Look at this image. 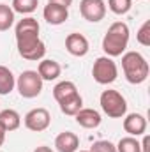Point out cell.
Wrapping results in <instances>:
<instances>
[{
  "mask_svg": "<svg viewBox=\"0 0 150 152\" xmlns=\"http://www.w3.org/2000/svg\"><path fill=\"white\" fill-rule=\"evenodd\" d=\"M122 69L129 83L140 85L149 78V62L138 51H127L122 55Z\"/></svg>",
  "mask_w": 150,
  "mask_h": 152,
  "instance_id": "3957f363",
  "label": "cell"
},
{
  "mask_svg": "<svg viewBox=\"0 0 150 152\" xmlns=\"http://www.w3.org/2000/svg\"><path fill=\"white\" fill-rule=\"evenodd\" d=\"M136 41H138L141 46H150V20H147V21L140 27V30H138V34H136Z\"/></svg>",
  "mask_w": 150,
  "mask_h": 152,
  "instance_id": "603a6c76",
  "label": "cell"
},
{
  "mask_svg": "<svg viewBox=\"0 0 150 152\" xmlns=\"http://www.w3.org/2000/svg\"><path fill=\"white\" fill-rule=\"evenodd\" d=\"M140 145H141V152H149V136H145Z\"/></svg>",
  "mask_w": 150,
  "mask_h": 152,
  "instance_id": "484cf974",
  "label": "cell"
},
{
  "mask_svg": "<svg viewBox=\"0 0 150 152\" xmlns=\"http://www.w3.org/2000/svg\"><path fill=\"white\" fill-rule=\"evenodd\" d=\"M99 104L103 112L111 118H122L127 113V101L118 90H104L99 97Z\"/></svg>",
  "mask_w": 150,
  "mask_h": 152,
  "instance_id": "277c9868",
  "label": "cell"
},
{
  "mask_svg": "<svg viewBox=\"0 0 150 152\" xmlns=\"http://www.w3.org/2000/svg\"><path fill=\"white\" fill-rule=\"evenodd\" d=\"M0 124L5 131H16L20 126H21V117L16 110H2L0 112Z\"/></svg>",
  "mask_w": 150,
  "mask_h": 152,
  "instance_id": "9a60e30c",
  "label": "cell"
},
{
  "mask_svg": "<svg viewBox=\"0 0 150 152\" xmlns=\"http://www.w3.org/2000/svg\"><path fill=\"white\" fill-rule=\"evenodd\" d=\"M124 131L129 133V136H140L147 131V118L141 113H129L124 115Z\"/></svg>",
  "mask_w": 150,
  "mask_h": 152,
  "instance_id": "30bf717a",
  "label": "cell"
},
{
  "mask_svg": "<svg viewBox=\"0 0 150 152\" xmlns=\"http://www.w3.org/2000/svg\"><path fill=\"white\" fill-rule=\"evenodd\" d=\"M14 23V11L7 4H0V32H5Z\"/></svg>",
  "mask_w": 150,
  "mask_h": 152,
  "instance_id": "d6986e66",
  "label": "cell"
},
{
  "mask_svg": "<svg viewBox=\"0 0 150 152\" xmlns=\"http://www.w3.org/2000/svg\"><path fill=\"white\" fill-rule=\"evenodd\" d=\"M74 118H76V122L81 127H85V129H95V127L101 126V120H103L101 113L97 110H94V108H81L74 115Z\"/></svg>",
  "mask_w": 150,
  "mask_h": 152,
  "instance_id": "7c38bea8",
  "label": "cell"
},
{
  "mask_svg": "<svg viewBox=\"0 0 150 152\" xmlns=\"http://www.w3.org/2000/svg\"><path fill=\"white\" fill-rule=\"evenodd\" d=\"M79 14L87 21L97 23L106 16V2L104 0H81L79 2Z\"/></svg>",
  "mask_w": 150,
  "mask_h": 152,
  "instance_id": "ba28073f",
  "label": "cell"
},
{
  "mask_svg": "<svg viewBox=\"0 0 150 152\" xmlns=\"http://www.w3.org/2000/svg\"><path fill=\"white\" fill-rule=\"evenodd\" d=\"M34 152H53L50 147H46V145H41V147H37V149H34Z\"/></svg>",
  "mask_w": 150,
  "mask_h": 152,
  "instance_id": "83f0119b",
  "label": "cell"
},
{
  "mask_svg": "<svg viewBox=\"0 0 150 152\" xmlns=\"http://www.w3.org/2000/svg\"><path fill=\"white\" fill-rule=\"evenodd\" d=\"M23 122H25V127H27L28 131L41 133V131H44V129L50 127V124H51V115H50V112H48L46 108H34V110H30L28 113L25 115Z\"/></svg>",
  "mask_w": 150,
  "mask_h": 152,
  "instance_id": "52a82bcc",
  "label": "cell"
},
{
  "mask_svg": "<svg viewBox=\"0 0 150 152\" xmlns=\"http://www.w3.org/2000/svg\"><path fill=\"white\" fill-rule=\"evenodd\" d=\"M50 4H58V5H64V7H67L69 9V5L73 4V0H48Z\"/></svg>",
  "mask_w": 150,
  "mask_h": 152,
  "instance_id": "d4e9b609",
  "label": "cell"
},
{
  "mask_svg": "<svg viewBox=\"0 0 150 152\" xmlns=\"http://www.w3.org/2000/svg\"><path fill=\"white\" fill-rule=\"evenodd\" d=\"M39 27L37 20L32 16H27L18 21L16 25V44H18V53L25 60L37 62L42 60L46 55V44L39 37Z\"/></svg>",
  "mask_w": 150,
  "mask_h": 152,
  "instance_id": "6da1fadb",
  "label": "cell"
},
{
  "mask_svg": "<svg viewBox=\"0 0 150 152\" xmlns=\"http://www.w3.org/2000/svg\"><path fill=\"white\" fill-rule=\"evenodd\" d=\"M133 7V0H108V9L113 14H127Z\"/></svg>",
  "mask_w": 150,
  "mask_h": 152,
  "instance_id": "7402d4cb",
  "label": "cell"
},
{
  "mask_svg": "<svg viewBox=\"0 0 150 152\" xmlns=\"http://www.w3.org/2000/svg\"><path fill=\"white\" fill-rule=\"evenodd\" d=\"M39 5V0H12V11L20 14H32Z\"/></svg>",
  "mask_w": 150,
  "mask_h": 152,
  "instance_id": "ffe728a7",
  "label": "cell"
},
{
  "mask_svg": "<svg viewBox=\"0 0 150 152\" xmlns=\"http://www.w3.org/2000/svg\"><path fill=\"white\" fill-rule=\"evenodd\" d=\"M115 147H117V152H141V145L134 136L122 138Z\"/></svg>",
  "mask_w": 150,
  "mask_h": 152,
  "instance_id": "44dd1931",
  "label": "cell"
},
{
  "mask_svg": "<svg viewBox=\"0 0 150 152\" xmlns=\"http://www.w3.org/2000/svg\"><path fill=\"white\" fill-rule=\"evenodd\" d=\"M55 149L58 152H76L79 149V138L71 131H64L55 138Z\"/></svg>",
  "mask_w": 150,
  "mask_h": 152,
  "instance_id": "5bb4252c",
  "label": "cell"
},
{
  "mask_svg": "<svg viewBox=\"0 0 150 152\" xmlns=\"http://www.w3.org/2000/svg\"><path fill=\"white\" fill-rule=\"evenodd\" d=\"M90 152H117V147L108 140H99L90 147Z\"/></svg>",
  "mask_w": 150,
  "mask_h": 152,
  "instance_id": "cb8c5ba5",
  "label": "cell"
},
{
  "mask_svg": "<svg viewBox=\"0 0 150 152\" xmlns=\"http://www.w3.org/2000/svg\"><path fill=\"white\" fill-rule=\"evenodd\" d=\"M37 73H39V76H41L42 81H53V80H57V78L60 76L62 67H60V64H58L57 60H53V58H44V60L39 62Z\"/></svg>",
  "mask_w": 150,
  "mask_h": 152,
  "instance_id": "4fadbf2b",
  "label": "cell"
},
{
  "mask_svg": "<svg viewBox=\"0 0 150 152\" xmlns=\"http://www.w3.org/2000/svg\"><path fill=\"white\" fill-rule=\"evenodd\" d=\"M58 106H60V112L64 115H69V117H74L81 108H83V97L79 96V92L74 94V96H71V97H67V99H64V101H60L58 103Z\"/></svg>",
  "mask_w": 150,
  "mask_h": 152,
  "instance_id": "2e32d148",
  "label": "cell"
},
{
  "mask_svg": "<svg viewBox=\"0 0 150 152\" xmlns=\"http://www.w3.org/2000/svg\"><path fill=\"white\" fill-rule=\"evenodd\" d=\"M76 152H78V151H76ZM79 152H90V151H79Z\"/></svg>",
  "mask_w": 150,
  "mask_h": 152,
  "instance_id": "f1b7e54d",
  "label": "cell"
},
{
  "mask_svg": "<svg viewBox=\"0 0 150 152\" xmlns=\"http://www.w3.org/2000/svg\"><path fill=\"white\" fill-rule=\"evenodd\" d=\"M42 16H44V20H46L50 25H62V23L69 18V9L64 7V5L50 4V2H48V5H44Z\"/></svg>",
  "mask_w": 150,
  "mask_h": 152,
  "instance_id": "8fae6325",
  "label": "cell"
},
{
  "mask_svg": "<svg viewBox=\"0 0 150 152\" xmlns=\"http://www.w3.org/2000/svg\"><path fill=\"white\" fill-rule=\"evenodd\" d=\"M129 27L124 21H115L110 25L103 39V50L106 57H120L129 44Z\"/></svg>",
  "mask_w": 150,
  "mask_h": 152,
  "instance_id": "7a4b0ae2",
  "label": "cell"
},
{
  "mask_svg": "<svg viewBox=\"0 0 150 152\" xmlns=\"http://www.w3.org/2000/svg\"><path fill=\"white\" fill-rule=\"evenodd\" d=\"M92 76L101 85H110V83H113L117 80V76H118V69H117V64L113 62L111 57H99L94 62Z\"/></svg>",
  "mask_w": 150,
  "mask_h": 152,
  "instance_id": "8992f818",
  "label": "cell"
},
{
  "mask_svg": "<svg viewBox=\"0 0 150 152\" xmlns=\"http://www.w3.org/2000/svg\"><path fill=\"white\" fill-rule=\"evenodd\" d=\"M14 87H16V80L12 71L5 66H0V96L11 94Z\"/></svg>",
  "mask_w": 150,
  "mask_h": 152,
  "instance_id": "ac0fdd59",
  "label": "cell"
},
{
  "mask_svg": "<svg viewBox=\"0 0 150 152\" xmlns=\"http://www.w3.org/2000/svg\"><path fill=\"white\" fill-rule=\"evenodd\" d=\"M16 87H18V92H20L21 97L34 99V97H37L39 94L42 92V80H41L37 71L28 69V71H23L21 75L18 76Z\"/></svg>",
  "mask_w": 150,
  "mask_h": 152,
  "instance_id": "5b68a950",
  "label": "cell"
},
{
  "mask_svg": "<svg viewBox=\"0 0 150 152\" xmlns=\"http://www.w3.org/2000/svg\"><path fill=\"white\" fill-rule=\"evenodd\" d=\"M74 94H78V88H76V85L73 81H60L53 87V97H55L57 103H60V101L74 96Z\"/></svg>",
  "mask_w": 150,
  "mask_h": 152,
  "instance_id": "e0dca14e",
  "label": "cell"
},
{
  "mask_svg": "<svg viewBox=\"0 0 150 152\" xmlns=\"http://www.w3.org/2000/svg\"><path fill=\"white\" fill-rule=\"evenodd\" d=\"M5 133H7V131H5V129L2 127V124H0V147H2L4 142H5Z\"/></svg>",
  "mask_w": 150,
  "mask_h": 152,
  "instance_id": "4316f807",
  "label": "cell"
},
{
  "mask_svg": "<svg viewBox=\"0 0 150 152\" xmlns=\"http://www.w3.org/2000/svg\"><path fill=\"white\" fill-rule=\"evenodd\" d=\"M66 50L73 55V57H85L90 50L88 41L83 34L79 32H73L66 37Z\"/></svg>",
  "mask_w": 150,
  "mask_h": 152,
  "instance_id": "9c48e42d",
  "label": "cell"
}]
</instances>
